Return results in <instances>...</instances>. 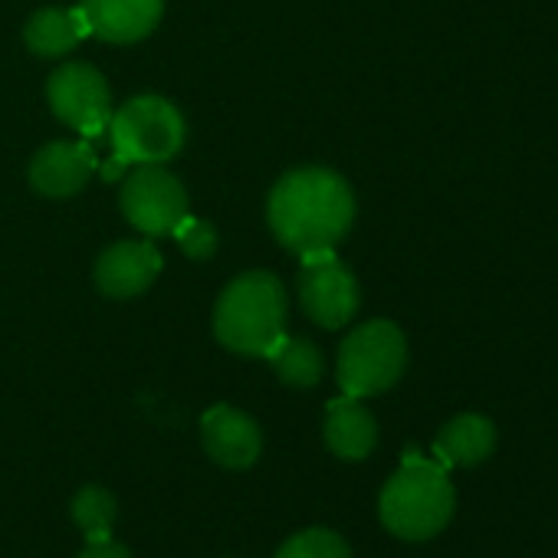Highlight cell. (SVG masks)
I'll list each match as a JSON object with an SVG mask.
<instances>
[{
  "label": "cell",
  "mask_w": 558,
  "mask_h": 558,
  "mask_svg": "<svg viewBox=\"0 0 558 558\" xmlns=\"http://www.w3.org/2000/svg\"><path fill=\"white\" fill-rule=\"evenodd\" d=\"M161 272V250L151 240H119L96 259V287L109 300H135Z\"/></svg>",
  "instance_id": "30bf717a"
},
{
  "label": "cell",
  "mask_w": 558,
  "mask_h": 558,
  "mask_svg": "<svg viewBox=\"0 0 558 558\" xmlns=\"http://www.w3.org/2000/svg\"><path fill=\"white\" fill-rule=\"evenodd\" d=\"M266 220L287 250L300 256L329 253L352 230L355 194L329 168H296L272 184Z\"/></svg>",
  "instance_id": "6da1fadb"
},
{
  "label": "cell",
  "mask_w": 558,
  "mask_h": 558,
  "mask_svg": "<svg viewBox=\"0 0 558 558\" xmlns=\"http://www.w3.org/2000/svg\"><path fill=\"white\" fill-rule=\"evenodd\" d=\"M201 444L217 466L250 470L263 453V430L246 411L233 404H214L201 417Z\"/></svg>",
  "instance_id": "9c48e42d"
},
{
  "label": "cell",
  "mask_w": 558,
  "mask_h": 558,
  "mask_svg": "<svg viewBox=\"0 0 558 558\" xmlns=\"http://www.w3.org/2000/svg\"><path fill=\"white\" fill-rule=\"evenodd\" d=\"M73 522L76 529L86 535V542H102V538H112V529H116V496L106 489V486H83L76 496H73Z\"/></svg>",
  "instance_id": "e0dca14e"
},
{
  "label": "cell",
  "mask_w": 558,
  "mask_h": 558,
  "mask_svg": "<svg viewBox=\"0 0 558 558\" xmlns=\"http://www.w3.org/2000/svg\"><path fill=\"white\" fill-rule=\"evenodd\" d=\"M47 102L66 129L89 138L102 135L116 112L106 76L89 63H63L47 83Z\"/></svg>",
  "instance_id": "52a82bcc"
},
{
  "label": "cell",
  "mask_w": 558,
  "mask_h": 558,
  "mask_svg": "<svg viewBox=\"0 0 558 558\" xmlns=\"http://www.w3.org/2000/svg\"><path fill=\"white\" fill-rule=\"evenodd\" d=\"M96 155L83 142H50L31 161V187L44 197L63 201L80 194L96 174Z\"/></svg>",
  "instance_id": "8fae6325"
},
{
  "label": "cell",
  "mask_w": 558,
  "mask_h": 558,
  "mask_svg": "<svg viewBox=\"0 0 558 558\" xmlns=\"http://www.w3.org/2000/svg\"><path fill=\"white\" fill-rule=\"evenodd\" d=\"M457 493L447 466L408 453L404 466L385 483L378 515L385 529L404 542H424L444 532L453 519Z\"/></svg>",
  "instance_id": "3957f363"
},
{
  "label": "cell",
  "mask_w": 558,
  "mask_h": 558,
  "mask_svg": "<svg viewBox=\"0 0 558 558\" xmlns=\"http://www.w3.org/2000/svg\"><path fill=\"white\" fill-rule=\"evenodd\" d=\"M76 558H132V551L116 538H102V542H89Z\"/></svg>",
  "instance_id": "ffe728a7"
},
{
  "label": "cell",
  "mask_w": 558,
  "mask_h": 558,
  "mask_svg": "<svg viewBox=\"0 0 558 558\" xmlns=\"http://www.w3.org/2000/svg\"><path fill=\"white\" fill-rule=\"evenodd\" d=\"M408 368V339L388 319L352 329L339 349L336 378L349 398H372L401 381Z\"/></svg>",
  "instance_id": "5b68a950"
},
{
  "label": "cell",
  "mask_w": 558,
  "mask_h": 558,
  "mask_svg": "<svg viewBox=\"0 0 558 558\" xmlns=\"http://www.w3.org/2000/svg\"><path fill=\"white\" fill-rule=\"evenodd\" d=\"M303 259L306 266L300 272V303L306 316L323 329L349 326L362 306V290H359L355 272L345 263H339L332 250L313 253Z\"/></svg>",
  "instance_id": "ba28073f"
},
{
  "label": "cell",
  "mask_w": 558,
  "mask_h": 558,
  "mask_svg": "<svg viewBox=\"0 0 558 558\" xmlns=\"http://www.w3.org/2000/svg\"><path fill=\"white\" fill-rule=\"evenodd\" d=\"M290 296L283 279L253 269L236 276L220 293L214 306V336L217 342L246 359H269V352L287 339Z\"/></svg>",
  "instance_id": "7a4b0ae2"
},
{
  "label": "cell",
  "mask_w": 558,
  "mask_h": 558,
  "mask_svg": "<svg viewBox=\"0 0 558 558\" xmlns=\"http://www.w3.org/2000/svg\"><path fill=\"white\" fill-rule=\"evenodd\" d=\"M276 558H352V548L332 529H306L279 545Z\"/></svg>",
  "instance_id": "ac0fdd59"
},
{
  "label": "cell",
  "mask_w": 558,
  "mask_h": 558,
  "mask_svg": "<svg viewBox=\"0 0 558 558\" xmlns=\"http://www.w3.org/2000/svg\"><path fill=\"white\" fill-rule=\"evenodd\" d=\"M80 14L89 37L125 47L145 40L161 24L165 0H83Z\"/></svg>",
  "instance_id": "7c38bea8"
},
{
  "label": "cell",
  "mask_w": 558,
  "mask_h": 558,
  "mask_svg": "<svg viewBox=\"0 0 558 558\" xmlns=\"http://www.w3.org/2000/svg\"><path fill=\"white\" fill-rule=\"evenodd\" d=\"M89 37V27L80 14V8H44L37 11L27 27H24V44L31 53L44 57V60H57L73 53L83 40Z\"/></svg>",
  "instance_id": "5bb4252c"
},
{
  "label": "cell",
  "mask_w": 558,
  "mask_h": 558,
  "mask_svg": "<svg viewBox=\"0 0 558 558\" xmlns=\"http://www.w3.org/2000/svg\"><path fill=\"white\" fill-rule=\"evenodd\" d=\"M434 450L440 466H476L496 450V427L483 414H460L444 424Z\"/></svg>",
  "instance_id": "9a60e30c"
},
{
  "label": "cell",
  "mask_w": 558,
  "mask_h": 558,
  "mask_svg": "<svg viewBox=\"0 0 558 558\" xmlns=\"http://www.w3.org/2000/svg\"><path fill=\"white\" fill-rule=\"evenodd\" d=\"M269 365H272L276 378L290 388H316L326 375V359H323L319 345L303 336H287L279 342L269 352Z\"/></svg>",
  "instance_id": "2e32d148"
},
{
  "label": "cell",
  "mask_w": 558,
  "mask_h": 558,
  "mask_svg": "<svg viewBox=\"0 0 558 558\" xmlns=\"http://www.w3.org/2000/svg\"><path fill=\"white\" fill-rule=\"evenodd\" d=\"M171 233H174L181 253L191 256V259H210L217 253V230L207 220H201V217H191L187 214Z\"/></svg>",
  "instance_id": "d6986e66"
},
{
  "label": "cell",
  "mask_w": 558,
  "mask_h": 558,
  "mask_svg": "<svg viewBox=\"0 0 558 558\" xmlns=\"http://www.w3.org/2000/svg\"><path fill=\"white\" fill-rule=\"evenodd\" d=\"M109 138L112 155H119L129 168L165 165L184 148L187 125L174 102L161 96H135L112 112Z\"/></svg>",
  "instance_id": "277c9868"
},
{
  "label": "cell",
  "mask_w": 558,
  "mask_h": 558,
  "mask_svg": "<svg viewBox=\"0 0 558 558\" xmlns=\"http://www.w3.org/2000/svg\"><path fill=\"white\" fill-rule=\"evenodd\" d=\"M326 447L342 460H365L378 444V424L362 398H339L326 411Z\"/></svg>",
  "instance_id": "4fadbf2b"
},
{
  "label": "cell",
  "mask_w": 558,
  "mask_h": 558,
  "mask_svg": "<svg viewBox=\"0 0 558 558\" xmlns=\"http://www.w3.org/2000/svg\"><path fill=\"white\" fill-rule=\"evenodd\" d=\"M122 214L145 236L171 233L187 214V191L165 165H135L122 184Z\"/></svg>",
  "instance_id": "8992f818"
}]
</instances>
